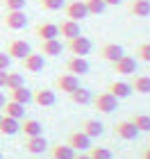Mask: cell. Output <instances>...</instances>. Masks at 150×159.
<instances>
[{
	"instance_id": "obj_30",
	"label": "cell",
	"mask_w": 150,
	"mask_h": 159,
	"mask_svg": "<svg viewBox=\"0 0 150 159\" xmlns=\"http://www.w3.org/2000/svg\"><path fill=\"white\" fill-rule=\"evenodd\" d=\"M130 120L134 123V127L139 132H150V116H146V114H134Z\"/></svg>"
},
{
	"instance_id": "obj_3",
	"label": "cell",
	"mask_w": 150,
	"mask_h": 159,
	"mask_svg": "<svg viewBox=\"0 0 150 159\" xmlns=\"http://www.w3.org/2000/svg\"><path fill=\"white\" fill-rule=\"evenodd\" d=\"M64 14H66V18L70 20H84L89 16V11H87V5H84V0H70V2L64 5Z\"/></svg>"
},
{
	"instance_id": "obj_9",
	"label": "cell",
	"mask_w": 150,
	"mask_h": 159,
	"mask_svg": "<svg viewBox=\"0 0 150 159\" xmlns=\"http://www.w3.org/2000/svg\"><path fill=\"white\" fill-rule=\"evenodd\" d=\"M2 25L7 27V30H23V27L27 25V16L25 11H7L2 16Z\"/></svg>"
},
{
	"instance_id": "obj_29",
	"label": "cell",
	"mask_w": 150,
	"mask_h": 159,
	"mask_svg": "<svg viewBox=\"0 0 150 159\" xmlns=\"http://www.w3.org/2000/svg\"><path fill=\"white\" fill-rule=\"evenodd\" d=\"M87 155L91 159H111V150L109 148H105V146H91L87 150Z\"/></svg>"
},
{
	"instance_id": "obj_8",
	"label": "cell",
	"mask_w": 150,
	"mask_h": 159,
	"mask_svg": "<svg viewBox=\"0 0 150 159\" xmlns=\"http://www.w3.org/2000/svg\"><path fill=\"white\" fill-rule=\"evenodd\" d=\"M30 52H32L30 43L23 41V39H14V41H9V46H7V55H9V59H25Z\"/></svg>"
},
{
	"instance_id": "obj_31",
	"label": "cell",
	"mask_w": 150,
	"mask_h": 159,
	"mask_svg": "<svg viewBox=\"0 0 150 159\" xmlns=\"http://www.w3.org/2000/svg\"><path fill=\"white\" fill-rule=\"evenodd\" d=\"M84 5H87V11L93 14V16H100V14L107 11V5L102 0H84Z\"/></svg>"
},
{
	"instance_id": "obj_25",
	"label": "cell",
	"mask_w": 150,
	"mask_h": 159,
	"mask_svg": "<svg viewBox=\"0 0 150 159\" xmlns=\"http://www.w3.org/2000/svg\"><path fill=\"white\" fill-rule=\"evenodd\" d=\"M9 100H14V102H18V105H27V102H32V91L23 84V86H18V89L9 91Z\"/></svg>"
},
{
	"instance_id": "obj_5",
	"label": "cell",
	"mask_w": 150,
	"mask_h": 159,
	"mask_svg": "<svg viewBox=\"0 0 150 159\" xmlns=\"http://www.w3.org/2000/svg\"><path fill=\"white\" fill-rule=\"evenodd\" d=\"M114 134L118 136V139H123V141H134L139 136V129L134 127V123L127 118V120H118L116 125H114Z\"/></svg>"
},
{
	"instance_id": "obj_44",
	"label": "cell",
	"mask_w": 150,
	"mask_h": 159,
	"mask_svg": "<svg viewBox=\"0 0 150 159\" xmlns=\"http://www.w3.org/2000/svg\"><path fill=\"white\" fill-rule=\"evenodd\" d=\"M0 118H2V114H0Z\"/></svg>"
},
{
	"instance_id": "obj_40",
	"label": "cell",
	"mask_w": 150,
	"mask_h": 159,
	"mask_svg": "<svg viewBox=\"0 0 150 159\" xmlns=\"http://www.w3.org/2000/svg\"><path fill=\"white\" fill-rule=\"evenodd\" d=\"M5 102H7V98H5V93L0 91V109H2V105H5Z\"/></svg>"
},
{
	"instance_id": "obj_20",
	"label": "cell",
	"mask_w": 150,
	"mask_h": 159,
	"mask_svg": "<svg viewBox=\"0 0 150 159\" xmlns=\"http://www.w3.org/2000/svg\"><path fill=\"white\" fill-rule=\"evenodd\" d=\"M25 150L30 155H43L48 150V141L43 136H30V139H25Z\"/></svg>"
},
{
	"instance_id": "obj_11",
	"label": "cell",
	"mask_w": 150,
	"mask_h": 159,
	"mask_svg": "<svg viewBox=\"0 0 150 159\" xmlns=\"http://www.w3.org/2000/svg\"><path fill=\"white\" fill-rule=\"evenodd\" d=\"M100 57H102L105 61H116V59H120V57L125 55V50H123V46H118V43H102L100 46Z\"/></svg>"
},
{
	"instance_id": "obj_1",
	"label": "cell",
	"mask_w": 150,
	"mask_h": 159,
	"mask_svg": "<svg viewBox=\"0 0 150 159\" xmlns=\"http://www.w3.org/2000/svg\"><path fill=\"white\" fill-rule=\"evenodd\" d=\"M91 105H93L96 111H100V114H111V111L118 109V98H114L109 91H102V93H98V96L91 98Z\"/></svg>"
},
{
	"instance_id": "obj_27",
	"label": "cell",
	"mask_w": 150,
	"mask_h": 159,
	"mask_svg": "<svg viewBox=\"0 0 150 159\" xmlns=\"http://www.w3.org/2000/svg\"><path fill=\"white\" fill-rule=\"evenodd\" d=\"M130 86H132L134 93H150V77L148 75H137L130 82Z\"/></svg>"
},
{
	"instance_id": "obj_10",
	"label": "cell",
	"mask_w": 150,
	"mask_h": 159,
	"mask_svg": "<svg viewBox=\"0 0 150 159\" xmlns=\"http://www.w3.org/2000/svg\"><path fill=\"white\" fill-rule=\"evenodd\" d=\"M105 91H109L114 98H130L132 96V86L130 82H123V80H111V82H107V89Z\"/></svg>"
},
{
	"instance_id": "obj_33",
	"label": "cell",
	"mask_w": 150,
	"mask_h": 159,
	"mask_svg": "<svg viewBox=\"0 0 150 159\" xmlns=\"http://www.w3.org/2000/svg\"><path fill=\"white\" fill-rule=\"evenodd\" d=\"M134 59L139 61H150V43H139L134 50Z\"/></svg>"
},
{
	"instance_id": "obj_28",
	"label": "cell",
	"mask_w": 150,
	"mask_h": 159,
	"mask_svg": "<svg viewBox=\"0 0 150 159\" xmlns=\"http://www.w3.org/2000/svg\"><path fill=\"white\" fill-rule=\"evenodd\" d=\"M25 84V80H23V75L20 73H16V70H7V84H5V89L7 91H11V89H18V86H23Z\"/></svg>"
},
{
	"instance_id": "obj_23",
	"label": "cell",
	"mask_w": 150,
	"mask_h": 159,
	"mask_svg": "<svg viewBox=\"0 0 150 159\" xmlns=\"http://www.w3.org/2000/svg\"><path fill=\"white\" fill-rule=\"evenodd\" d=\"M50 157L52 159H73L75 150L68 143H55V146H50Z\"/></svg>"
},
{
	"instance_id": "obj_14",
	"label": "cell",
	"mask_w": 150,
	"mask_h": 159,
	"mask_svg": "<svg viewBox=\"0 0 150 159\" xmlns=\"http://www.w3.org/2000/svg\"><path fill=\"white\" fill-rule=\"evenodd\" d=\"M114 70H116L118 75H134V70H137V59L130 55H123L120 59L114 61Z\"/></svg>"
},
{
	"instance_id": "obj_43",
	"label": "cell",
	"mask_w": 150,
	"mask_h": 159,
	"mask_svg": "<svg viewBox=\"0 0 150 159\" xmlns=\"http://www.w3.org/2000/svg\"><path fill=\"white\" fill-rule=\"evenodd\" d=\"M0 159H2V152H0Z\"/></svg>"
},
{
	"instance_id": "obj_19",
	"label": "cell",
	"mask_w": 150,
	"mask_h": 159,
	"mask_svg": "<svg viewBox=\"0 0 150 159\" xmlns=\"http://www.w3.org/2000/svg\"><path fill=\"white\" fill-rule=\"evenodd\" d=\"M102 123L100 120H93V118H84L82 123H80V132H84L89 136V139H96V136H100L102 134Z\"/></svg>"
},
{
	"instance_id": "obj_12",
	"label": "cell",
	"mask_w": 150,
	"mask_h": 159,
	"mask_svg": "<svg viewBox=\"0 0 150 159\" xmlns=\"http://www.w3.org/2000/svg\"><path fill=\"white\" fill-rule=\"evenodd\" d=\"M66 73L70 75H87L89 73V61L84 59V57H73L70 55V59H66Z\"/></svg>"
},
{
	"instance_id": "obj_32",
	"label": "cell",
	"mask_w": 150,
	"mask_h": 159,
	"mask_svg": "<svg viewBox=\"0 0 150 159\" xmlns=\"http://www.w3.org/2000/svg\"><path fill=\"white\" fill-rule=\"evenodd\" d=\"M39 5L43 11H59V9H64L66 0H39Z\"/></svg>"
},
{
	"instance_id": "obj_15",
	"label": "cell",
	"mask_w": 150,
	"mask_h": 159,
	"mask_svg": "<svg viewBox=\"0 0 150 159\" xmlns=\"http://www.w3.org/2000/svg\"><path fill=\"white\" fill-rule=\"evenodd\" d=\"M57 27H59V37H61L64 41H70V39L80 37V23H77V20L66 18V20H61Z\"/></svg>"
},
{
	"instance_id": "obj_22",
	"label": "cell",
	"mask_w": 150,
	"mask_h": 159,
	"mask_svg": "<svg viewBox=\"0 0 150 159\" xmlns=\"http://www.w3.org/2000/svg\"><path fill=\"white\" fill-rule=\"evenodd\" d=\"M20 132V120L16 118H9V116H2L0 118V134L2 136H14Z\"/></svg>"
},
{
	"instance_id": "obj_16",
	"label": "cell",
	"mask_w": 150,
	"mask_h": 159,
	"mask_svg": "<svg viewBox=\"0 0 150 159\" xmlns=\"http://www.w3.org/2000/svg\"><path fill=\"white\" fill-rule=\"evenodd\" d=\"M20 134H25V139H30V136H43V125L37 118H25V120H20Z\"/></svg>"
},
{
	"instance_id": "obj_21",
	"label": "cell",
	"mask_w": 150,
	"mask_h": 159,
	"mask_svg": "<svg viewBox=\"0 0 150 159\" xmlns=\"http://www.w3.org/2000/svg\"><path fill=\"white\" fill-rule=\"evenodd\" d=\"M0 111H2V116H9V118L23 120V116H25V105H18V102H14V100H7Z\"/></svg>"
},
{
	"instance_id": "obj_35",
	"label": "cell",
	"mask_w": 150,
	"mask_h": 159,
	"mask_svg": "<svg viewBox=\"0 0 150 159\" xmlns=\"http://www.w3.org/2000/svg\"><path fill=\"white\" fill-rule=\"evenodd\" d=\"M9 64H11L9 55H7V52H0V70H7V68H9Z\"/></svg>"
},
{
	"instance_id": "obj_18",
	"label": "cell",
	"mask_w": 150,
	"mask_h": 159,
	"mask_svg": "<svg viewBox=\"0 0 150 159\" xmlns=\"http://www.w3.org/2000/svg\"><path fill=\"white\" fill-rule=\"evenodd\" d=\"M127 14H130V16H137V18L150 16V0H130Z\"/></svg>"
},
{
	"instance_id": "obj_2",
	"label": "cell",
	"mask_w": 150,
	"mask_h": 159,
	"mask_svg": "<svg viewBox=\"0 0 150 159\" xmlns=\"http://www.w3.org/2000/svg\"><path fill=\"white\" fill-rule=\"evenodd\" d=\"M91 48H93V46H91V39L82 37V34H80V37H75V39H70L66 43V50L73 57H87L91 52Z\"/></svg>"
},
{
	"instance_id": "obj_42",
	"label": "cell",
	"mask_w": 150,
	"mask_h": 159,
	"mask_svg": "<svg viewBox=\"0 0 150 159\" xmlns=\"http://www.w3.org/2000/svg\"><path fill=\"white\" fill-rule=\"evenodd\" d=\"M148 148H150V139H148Z\"/></svg>"
},
{
	"instance_id": "obj_13",
	"label": "cell",
	"mask_w": 150,
	"mask_h": 159,
	"mask_svg": "<svg viewBox=\"0 0 150 159\" xmlns=\"http://www.w3.org/2000/svg\"><path fill=\"white\" fill-rule=\"evenodd\" d=\"M34 37H39L41 41L59 39V27H57V23H39L34 27Z\"/></svg>"
},
{
	"instance_id": "obj_24",
	"label": "cell",
	"mask_w": 150,
	"mask_h": 159,
	"mask_svg": "<svg viewBox=\"0 0 150 159\" xmlns=\"http://www.w3.org/2000/svg\"><path fill=\"white\" fill-rule=\"evenodd\" d=\"M61 41L59 39H50V41H41V55L43 57H57V55H61Z\"/></svg>"
},
{
	"instance_id": "obj_4",
	"label": "cell",
	"mask_w": 150,
	"mask_h": 159,
	"mask_svg": "<svg viewBox=\"0 0 150 159\" xmlns=\"http://www.w3.org/2000/svg\"><path fill=\"white\" fill-rule=\"evenodd\" d=\"M77 86H80V80H77V75H70V73H61L55 77V89L66 93V96H70Z\"/></svg>"
},
{
	"instance_id": "obj_37",
	"label": "cell",
	"mask_w": 150,
	"mask_h": 159,
	"mask_svg": "<svg viewBox=\"0 0 150 159\" xmlns=\"http://www.w3.org/2000/svg\"><path fill=\"white\" fill-rule=\"evenodd\" d=\"M102 2H105L107 7H114V5H120L123 0H102Z\"/></svg>"
},
{
	"instance_id": "obj_26",
	"label": "cell",
	"mask_w": 150,
	"mask_h": 159,
	"mask_svg": "<svg viewBox=\"0 0 150 159\" xmlns=\"http://www.w3.org/2000/svg\"><path fill=\"white\" fill-rule=\"evenodd\" d=\"M68 98H70V102H75V105H89L93 96H91V91H89V89H84V86H77V89L70 93Z\"/></svg>"
},
{
	"instance_id": "obj_7",
	"label": "cell",
	"mask_w": 150,
	"mask_h": 159,
	"mask_svg": "<svg viewBox=\"0 0 150 159\" xmlns=\"http://www.w3.org/2000/svg\"><path fill=\"white\" fill-rule=\"evenodd\" d=\"M55 91L52 89H48V86H39V89H34L32 91V102L34 105H39V107H52L55 105Z\"/></svg>"
},
{
	"instance_id": "obj_38",
	"label": "cell",
	"mask_w": 150,
	"mask_h": 159,
	"mask_svg": "<svg viewBox=\"0 0 150 159\" xmlns=\"http://www.w3.org/2000/svg\"><path fill=\"white\" fill-rule=\"evenodd\" d=\"M73 159H91V157H89L87 152H75V157H73Z\"/></svg>"
},
{
	"instance_id": "obj_17",
	"label": "cell",
	"mask_w": 150,
	"mask_h": 159,
	"mask_svg": "<svg viewBox=\"0 0 150 159\" xmlns=\"http://www.w3.org/2000/svg\"><path fill=\"white\" fill-rule=\"evenodd\" d=\"M20 61H23L27 73H39V70H43V66H46V59H43L41 52H30L25 59H20Z\"/></svg>"
},
{
	"instance_id": "obj_41",
	"label": "cell",
	"mask_w": 150,
	"mask_h": 159,
	"mask_svg": "<svg viewBox=\"0 0 150 159\" xmlns=\"http://www.w3.org/2000/svg\"><path fill=\"white\" fill-rule=\"evenodd\" d=\"M30 159H43V157H37V155H34V157H30Z\"/></svg>"
},
{
	"instance_id": "obj_6",
	"label": "cell",
	"mask_w": 150,
	"mask_h": 159,
	"mask_svg": "<svg viewBox=\"0 0 150 159\" xmlns=\"http://www.w3.org/2000/svg\"><path fill=\"white\" fill-rule=\"evenodd\" d=\"M66 143L75 150V152H87V150L91 148V139H89L84 132H80V129L70 132V134L66 136Z\"/></svg>"
},
{
	"instance_id": "obj_39",
	"label": "cell",
	"mask_w": 150,
	"mask_h": 159,
	"mask_svg": "<svg viewBox=\"0 0 150 159\" xmlns=\"http://www.w3.org/2000/svg\"><path fill=\"white\" fill-rule=\"evenodd\" d=\"M141 159H150V148H146L143 152H141Z\"/></svg>"
},
{
	"instance_id": "obj_36",
	"label": "cell",
	"mask_w": 150,
	"mask_h": 159,
	"mask_svg": "<svg viewBox=\"0 0 150 159\" xmlns=\"http://www.w3.org/2000/svg\"><path fill=\"white\" fill-rule=\"evenodd\" d=\"M7 84V70H0V89H5Z\"/></svg>"
},
{
	"instance_id": "obj_34",
	"label": "cell",
	"mask_w": 150,
	"mask_h": 159,
	"mask_svg": "<svg viewBox=\"0 0 150 159\" xmlns=\"http://www.w3.org/2000/svg\"><path fill=\"white\" fill-rule=\"evenodd\" d=\"M2 5L7 11H20L25 7V0H2Z\"/></svg>"
}]
</instances>
